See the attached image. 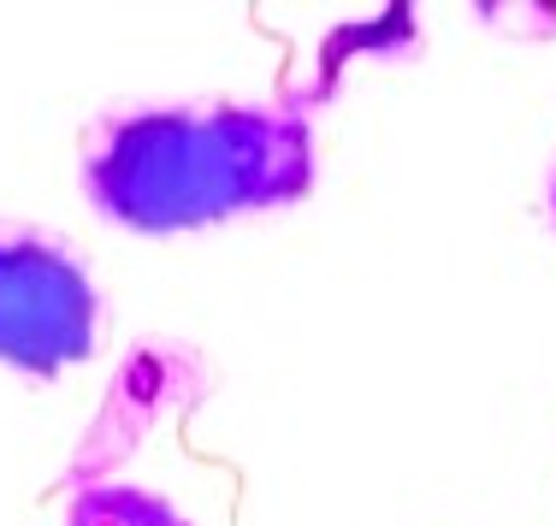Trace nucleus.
Listing matches in <instances>:
<instances>
[{"instance_id": "nucleus-3", "label": "nucleus", "mask_w": 556, "mask_h": 526, "mask_svg": "<svg viewBox=\"0 0 556 526\" xmlns=\"http://www.w3.org/2000/svg\"><path fill=\"white\" fill-rule=\"evenodd\" d=\"M65 526H190V521L142 485H89V491L72 497Z\"/></svg>"}, {"instance_id": "nucleus-4", "label": "nucleus", "mask_w": 556, "mask_h": 526, "mask_svg": "<svg viewBox=\"0 0 556 526\" xmlns=\"http://www.w3.org/2000/svg\"><path fill=\"white\" fill-rule=\"evenodd\" d=\"M551 207H556V190H551Z\"/></svg>"}, {"instance_id": "nucleus-1", "label": "nucleus", "mask_w": 556, "mask_h": 526, "mask_svg": "<svg viewBox=\"0 0 556 526\" xmlns=\"http://www.w3.org/2000/svg\"><path fill=\"white\" fill-rule=\"evenodd\" d=\"M84 190L113 226L149 236L267 214L314 190V130L267 107L130 113L89 154Z\"/></svg>"}, {"instance_id": "nucleus-2", "label": "nucleus", "mask_w": 556, "mask_h": 526, "mask_svg": "<svg viewBox=\"0 0 556 526\" xmlns=\"http://www.w3.org/2000/svg\"><path fill=\"white\" fill-rule=\"evenodd\" d=\"M101 296L89 272L42 236H0V367L54 379L96 355Z\"/></svg>"}]
</instances>
